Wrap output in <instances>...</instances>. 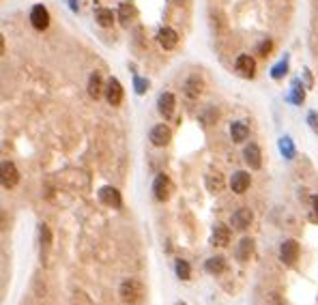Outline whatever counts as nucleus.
<instances>
[{
    "label": "nucleus",
    "mask_w": 318,
    "mask_h": 305,
    "mask_svg": "<svg viewBox=\"0 0 318 305\" xmlns=\"http://www.w3.org/2000/svg\"><path fill=\"white\" fill-rule=\"evenodd\" d=\"M252 251H254V241H252V239H241V243H239V249H237V258H239L241 262L250 260Z\"/></svg>",
    "instance_id": "21"
},
{
    "label": "nucleus",
    "mask_w": 318,
    "mask_h": 305,
    "mask_svg": "<svg viewBox=\"0 0 318 305\" xmlns=\"http://www.w3.org/2000/svg\"><path fill=\"white\" fill-rule=\"evenodd\" d=\"M106 99L110 106H120V101H123V86H120V82L116 78H112L108 82V86H106Z\"/></svg>",
    "instance_id": "13"
},
{
    "label": "nucleus",
    "mask_w": 318,
    "mask_h": 305,
    "mask_svg": "<svg viewBox=\"0 0 318 305\" xmlns=\"http://www.w3.org/2000/svg\"><path fill=\"white\" fill-rule=\"evenodd\" d=\"M153 192H155V198L159 200V202H166V200L170 198L172 194V183H170V178L166 174H159L155 178V183H153Z\"/></svg>",
    "instance_id": "4"
},
{
    "label": "nucleus",
    "mask_w": 318,
    "mask_h": 305,
    "mask_svg": "<svg viewBox=\"0 0 318 305\" xmlns=\"http://www.w3.org/2000/svg\"><path fill=\"white\" fill-rule=\"evenodd\" d=\"M174 106H177V99H174L172 92H161L157 99V110L163 119H170L174 114Z\"/></svg>",
    "instance_id": "11"
},
{
    "label": "nucleus",
    "mask_w": 318,
    "mask_h": 305,
    "mask_svg": "<svg viewBox=\"0 0 318 305\" xmlns=\"http://www.w3.org/2000/svg\"><path fill=\"white\" fill-rule=\"evenodd\" d=\"M39 232H41V243H45V245H50V230H47V226H45V224H41V228H39Z\"/></svg>",
    "instance_id": "27"
},
{
    "label": "nucleus",
    "mask_w": 318,
    "mask_h": 305,
    "mask_svg": "<svg viewBox=\"0 0 318 305\" xmlns=\"http://www.w3.org/2000/svg\"><path fill=\"white\" fill-rule=\"evenodd\" d=\"M101 92H104V84H101V76L95 71V73H90V78H88V95L93 99H99Z\"/></svg>",
    "instance_id": "18"
},
{
    "label": "nucleus",
    "mask_w": 318,
    "mask_h": 305,
    "mask_svg": "<svg viewBox=\"0 0 318 305\" xmlns=\"http://www.w3.org/2000/svg\"><path fill=\"white\" fill-rule=\"evenodd\" d=\"M284 71H286V62H282V65H278V67L273 69V78H280Z\"/></svg>",
    "instance_id": "30"
},
{
    "label": "nucleus",
    "mask_w": 318,
    "mask_h": 305,
    "mask_svg": "<svg viewBox=\"0 0 318 305\" xmlns=\"http://www.w3.org/2000/svg\"><path fill=\"white\" fill-rule=\"evenodd\" d=\"M211 243L217 245V247H226L230 243V228L224 226V224H217L213 228V237H211Z\"/></svg>",
    "instance_id": "15"
},
{
    "label": "nucleus",
    "mask_w": 318,
    "mask_h": 305,
    "mask_svg": "<svg viewBox=\"0 0 318 305\" xmlns=\"http://www.w3.org/2000/svg\"><path fill=\"white\" fill-rule=\"evenodd\" d=\"M0 178H3L5 189H11L19 183V172H17L13 161H3V174H0Z\"/></svg>",
    "instance_id": "7"
},
{
    "label": "nucleus",
    "mask_w": 318,
    "mask_h": 305,
    "mask_svg": "<svg viewBox=\"0 0 318 305\" xmlns=\"http://www.w3.org/2000/svg\"><path fill=\"white\" fill-rule=\"evenodd\" d=\"M243 157H245V163H248L252 170H258L262 166V151L258 144H248L243 151Z\"/></svg>",
    "instance_id": "9"
},
{
    "label": "nucleus",
    "mask_w": 318,
    "mask_h": 305,
    "mask_svg": "<svg viewBox=\"0 0 318 305\" xmlns=\"http://www.w3.org/2000/svg\"><path fill=\"white\" fill-rule=\"evenodd\" d=\"M149 140L153 146H168L172 140V131H170L168 125H155V127L151 129Z\"/></svg>",
    "instance_id": "3"
},
{
    "label": "nucleus",
    "mask_w": 318,
    "mask_h": 305,
    "mask_svg": "<svg viewBox=\"0 0 318 305\" xmlns=\"http://www.w3.org/2000/svg\"><path fill=\"white\" fill-rule=\"evenodd\" d=\"M174 271H177V275H179L183 281L191 279V267L187 265V260H177V265H174Z\"/></svg>",
    "instance_id": "23"
},
{
    "label": "nucleus",
    "mask_w": 318,
    "mask_h": 305,
    "mask_svg": "<svg viewBox=\"0 0 318 305\" xmlns=\"http://www.w3.org/2000/svg\"><path fill=\"white\" fill-rule=\"evenodd\" d=\"M95 19H97L99 26L110 28L112 24H114V13H112V9L101 7V9H97V11H95Z\"/></svg>",
    "instance_id": "19"
},
{
    "label": "nucleus",
    "mask_w": 318,
    "mask_h": 305,
    "mask_svg": "<svg viewBox=\"0 0 318 305\" xmlns=\"http://www.w3.org/2000/svg\"><path fill=\"white\" fill-rule=\"evenodd\" d=\"M250 183H252V176L245 172V170L234 172L232 178H230V187H232L234 194H245L250 189Z\"/></svg>",
    "instance_id": "12"
},
{
    "label": "nucleus",
    "mask_w": 318,
    "mask_h": 305,
    "mask_svg": "<svg viewBox=\"0 0 318 305\" xmlns=\"http://www.w3.org/2000/svg\"><path fill=\"white\" fill-rule=\"evenodd\" d=\"M118 294H120V299L123 303H127V305H133V303H138L142 297H144V284H142L140 279H125L120 284V288H118Z\"/></svg>",
    "instance_id": "1"
},
{
    "label": "nucleus",
    "mask_w": 318,
    "mask_h": 305,
    "mask_svg": "<svg viewBox=\"0 0 318 305\" xmlns=\"http://www.w3.org/2000/svg\"><path fill=\"white\" fill-rule=\"evenodd\" d=\"M133 17H136V7H133L131 3H123V5H120V9H118V19L127 26Z\"/></svg>",
    "instance_id": "22"
},
{
    "label": "nucleus",
    "mask_w": 318,
    "mask_h": 305,
    "mask_svg": "<svg viewBox=\"0 0 318 305\" xmlns=\"http://www.w3.org/2000/svg\"><path fill=\"white\" fill-rule=\"evenodd\" d=\"M280 260L284 262V265L292 267L297 260H299V243H297L295 239H288L284 241L282 247H280Z\"/></svg>",
    "instance_id": "2"
},
{
    "label": "nucleus",
    "mask_w": 318,
    "mask_h": 305,
    "mask_svg": "<svg viewBox=\"0 0 318 305\" xmlns=\"http://www.w3.org/2000/svg\"><path fill=\"white\" fill-rule=\"evenodd\" d=\"M237 71L241 73L243 78H254L256 76V60L250 56V54H241L239 58H237Z\"/></svg>",
    "instance_id": "14"
},
{
    "label": "nucleus",
    "mask_w": 318,
    "mask_h": 305,
    "mask_svg": "<svg viewBox=\"0 0 318 305\" xmlns=\"http://www.w3.org/2000/svg\"><path fill=\"white\" fill-rule=\"evenodd\" d=\"M30 24L37 30H45L50 26V13L43 5H35L33 11H30Z\"/></svg>",
    "instance_id": "6"
},
{
    "label": "nucleus",
    "mask_w": 318,
    "mask_h": 305,
    "mask_svg": "<svg viewBox=\"0 0 318 305\" xmlns=\"http://www.w3.org/2000/svg\"><path fill=\"white\" fill-rule=\"evenodd\" d=\"M232 226L237 228V230H248L250 224L254 222V213H252V208L248 206H243V208H237V211L232 213Z\"/></svg>",
    "instance_id": "8"
},
{
    "label": "nucleus",
    "mask_w": 318,
    "mask_h": 305,
    "mask_svg": "<svg viewBox=\"0 0 318 305\" xmlns=\"http://www.w3.org/2000/svg\"><path fill=\"white\" fill-rule=\"evenodd\" d=\"M271 50H273V41H271V39H264L262 43L258 45V54H260V56H269Z\"/></svg>",
    "instance_id": "26"
},
{
    "label": "nucleus",
    "mask_w": 318,
    "mask_h": 305,
    "mask_svg": "<svg viewBox=\"0 0 318 305\" xmlns=\"http://www.w3.org/2000/svg\"><path fill=\"white\" fill-rule=\"evenodd\" d=\"M204 269H207V273L219 275V273L226 271V258L224 256H213V258H209L207 262H204Z\"/></svg>",
    "instance_id": "17"
},
{
    "label": "nucleus",
    "mask_w": 318,
    "mask_h": 305,
    "mask_svg": "<svg viewBox=\"0 0 318 305\" xmlns=\"http://www.w3.org/2000/svg\"><path fill=\"white\" fill-rule=\"evenodd\" d=\"M207 185H209V189L213 194H217V192H222V187H224V181H222V174L219 172H215V176L213 174H209L207 176Z\"/></svg>",
    "instance_id": "24"
},
{
    "label": "nucleus",
    "mask_w": 318,
    "mask_h": 305,
    "mask_svg": "<svg viewBox=\"0 0 318 305\" xmlns=\"http://www.w3.org/2000/svg\"><path fill=\"white\" fill-rule=\"evenodd\" d=\"M146 86H149V82H146V80H140V78L136 80V90H138L140 95H142V92H144V90H146Z\"/></svg>",
    "instance_id": "28"
},
{
    "label": "nucleus",
    "mask_w": 318,
    "mask_h": 305,
    "mask_svg": "<svg viewBox=\"0 0 318 305\" xmlns=\"http://www.w3.org/2000/svg\"><path fill=\"white\" fill-rule=\"evenodd\" d=\"M312 219H318V196H314L312 198Z\"/></svg>",
    "instance_id": "29"
},
{
    "label": "nucleus",
    "mask_w": 318,
    "mask_h": 305,
    "mask_svg": "<svg viewBox=\"0 0 318 305\" xmlns=\"http://www.w3.org/2000/svg\"><path fill=\"white\" fill-rule=\"evenodd\" d=\"M99 200H101L104 204H108V206H114V208H120V206H123L120 192H118L116 187H110V185H106V187L99 189Z\"/></svg>",
    "instance_id": "5"
},
{
    "label": "nucleus",
    "mask_w": 318,
    "mask_h": 305,
    "mask_svg": "<svg viewBox=\"0 0 318 305\" xmlns=\"http://www.w3.org/2000/svg\"><path fill=\"white\" fill-rule=\"evenodd\" d=\"M280 149H282V153H284L286 157H288V159H292V155H295V146H292V140H290V138H282Z\"/></svg>",
    "instance_id": "25"
},
{
    "label": "nucleus",
    "mask_w": 318,
    "mask_h": 305,
    "mask_svg": "<svg viewBox=\"0 0 318 305\" xmlns=\"http://www.w3.org/2000/svg\"><path fill=\"white\" fill-rule=\"evenodd\" d=\"M202 86H204V84H202V80L198 78V76H191L187 82H185V95H187V97H198V95L202 92Z\"/></svg>",
    "instance_id": "20"
},
{
    "label": "nucleus",
    "mask_w": 318,
    "mask_h": 305,
    "mask_svg": "<svg viewBox=\"0 0 318 305\" xmlns=\"http://www.w3.org/2000/svg\"><path fill=\"white\" fill-rule=\"evenodd\" d=\"M248 135H250V129H248V125H245V123L237 121V123L230 125V138H232V142L241 144V142L248 140Z\"/></svg>",
    "instance_id": "16"
},
{
    "label": "nucleus",
    "mask_w": 318,
    "mask_h": 305,
    "mask_svg": "<svg viewBox=\"0 0 318 305\" xmlns=\"http://www.w3.org/2000/svg\"><path fill=\"white\" fill-rule=\"evenodd\" d=\"M157 41H159V45L163 50H174L179 43V33L174 28H159V33H157Z\"/></svg>",
    "instance_id": "10"
}]
</instances>
